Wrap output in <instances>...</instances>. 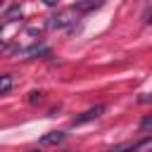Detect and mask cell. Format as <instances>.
Returning <instances> with one entry per match:
<instances>
[{
  "label": "cell",
  "instance_id": "3",
  "mask_svg": "<svg viewBox=\"0 0 152 152\" xmlns=\"http://www.w3.org/2000/svg\"><path fill=\"white\" fill-rule=\"evenodd\" d=\"M64 138H66L64 131H50V133H45V135L40 138V145H43V147H52V145L64 142Z\"/></svg>",
  "mask_w": 152,
  "mask_h": 152
},
{
  "label": "cell",
  "instance_id": "10",
  "mask_svg": "<svg viewBox=\"0 0 152 152\" xmlns=\"http://www.w3.org/2000/svg\"><path fill=\"white\" fill-rule=\"evenodd\" d=\"M31 152H40V150H31Z\"/></svg>",
  "mask_w": 152,
  "mask_h": 152
},
{
  "label": "cell",
  "instance_id": "1",
  "mask_svg": "<svg viewBox=\"0 0 152 152\" xmlns=\"http://www.w3.org/2000/svg\"><path fill=\"white\" fill-rule=\"evenodd\" d=\"M150 147H152V140H150V138H142V140H138V142L114 145V147H109L107 152H147Z\"/></svg>",
  "mask_w": 152,
  "mask_h": 152
},
{
  "label": "cell",
  "instance_id": "4",
  "mask_svg": "<svg viewBox=\"0 0 152 152\" xmlns=\"http://www.w3.org/2000/svg\"><path fill=\"white\" fill-rule=\"evenodd\" d=\"M102 2H104V0H81V2H76V5H74V12L86 14V12H93V10L102 7Z\"/></svg>",
  "mask_w": 152,
  "mask_h": 152
},
{
  "label": "cell",
  "instance_id": "7",
  "mask_svg": "<svg viewBox=\"0 0 152 152\" xmlns=\"http://www.w3.org/2000/svg\"><path fill=\"white\" fill-rule=\"evenodd\" d=\"M150 128H152V116H145V119H142V124H140V131H145V133H147Z\"/></svg>",
  "mask_w": 152,
  "mask_h": 152
},
{
  "label": "cell",
  "instance_id": "9",
  "mask_svg": "<svg viewBox=\"0 0 152 152\" xmlns=\"http://www.w3.org/2000/svg\"><path fill=\"white\" fill-rule=\"evenodd\" d=\"M43 2H45L48 7H57V5H59V0H43Z\"/></svg>",
  "mask_w": 152,
  "mask_h": 152
},
{
  "label": "cell",
  "instance_id": "5",
  "mask_svg": "<svg viewBox=\"0 0 152 152\" xmlns=\"http://www.w3.org/2000/svg\"><path fill=\"white\" fill-rule=\"evenodd\" d=\"M12 86H14V76H12V74H2V76H0V95L10 93Z\"/></svg>",
  "mask_w": 152,
  "mask_h": 152
},
{
  "label": "cell",
  "instance_id": "11",
  "mask_svg": "<svg viewBox=\"0 0 152 152\" xmlns=\"http://www.w3.org/2000/svg\"><path fill=\"white\" fill-rule=\"evenodd\" d=\"M0 5H2V0H0Z\"/></svg>",
  "mask_w": 152,
  "mask_h": 152
},
{
  "label": "cell",
  "instance_id": "8",
  "mask_svg": "<svg viewBox=\"0 0 152 152\" xmlns=\"http://www.w3.org/2000/svg\"><path fill=\"white\" fill-rule=\"evenodd\" d=\"M40 100H43V93H36V90H33L31 97H28V102H40Z\"/></svg>",
  "mask_w": 152,
  "mask_h": 152
},
{
  "label": "cell",
  "instance_id": "2",
  "mask_svg": "<svg viewBox=\"0 0 152 152\" xmlns=\"http://www.w3.org/2000/svg\"><path fill=\"white\" fill-rule=\"evenodd\" d=\"M100 114H104V104H97V107H93V109L83 112L81 116H74V119H71V126H81V124H88V121L97 119Z\"/></svg>",
  "mask_w": 152,
  "mask_h": 152
},
{
  "label": "cell",
  "instance_id": "6",
  "mask_svg": "<svg viewBox=\"0 0 152 152\" xmlns=\"http://www.w3.org/2000/svg\"><path fill=\"white\" fill-rule=\"evenodd\" d=\"M64 24H69V14L52 17V21H50V28H57V26H64Z\"/></svg>",
  "mask_w": 152,
  "mask_h": 152
}]
</instances>
